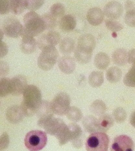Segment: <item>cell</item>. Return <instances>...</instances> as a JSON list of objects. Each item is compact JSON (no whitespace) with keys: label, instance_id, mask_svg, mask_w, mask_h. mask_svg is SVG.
<instances>
[{"label":"cell","instance_id":"39","mask_svg":"<svg viewBox=\"0 0 135 151\" xmlns=\"http://www.w3.org/2000/svg\"><path fill=\"white\" fill-rule=\"evenodd\" d=\"M10 144V138L9 134L4 132L0 136V151H3L6 149Z\"/></svg>","mask_w":135,"mask_h":151},{"label":"cell","instance_id":"21","mask_svg":"<svg viewBox=\"0 0 135 151\" xmlns=\"http://www.w3.org/2000/svg\"><path fill=\"white\" fill-rule=\"evenodd\" d=\"M128 53L124 48H118L113 53L112 58L115 64L119 66L125 65L127 62Z\"/></svg>","mask_w":135,"mask_h":151},{"label":"cell","instance_id":"31","mask_svg":"<svg viewBox=\"0 0 135 151\" xmlns=\"http://www.w3.org/2000/svg\"><path fill=\"white\" fill-rule=\"evenodd\" d=\"M36 114H37L39 118L53 115V113L51 108L50 103L47 101H42Z\"/></svg>","mask_w":135,"mask_h":151},{"label":"cell","instance_id":"10","mask_svg":"<svg viewBox=\"0 0 135 151\" xmlns=\"http://www.w3.org/2000/svg\"><path fill=\"white\" fill-rule=\"evenodd\" d=\"M61 41V36L57 31H50L47 33L42 35L38 38L37 45L41 50L47 46H54Z\"/></svg>","mask_w":135,"mask_h":151},{"label":"cell","instance_id":"45","mask_svg":"<svg viewBox=\"0 0 135 151\" xmlns=\"http://www.w3.org/2000/svg\"><path fill=\"white\" fill-rule=\"evenodd\" d=\"M4 33L3 31V30L0 29V42L2 41L3 40V37H4Z\"/></svg>","mask_w":135,"mask_h":151},{"label":"cell","instance_id":"42","mask_svg":"<svg viewBox=\"0 0 135 151\" xmlns=\"http://www.w3.org/2000/svg\"><path fill=\"white\" fill-rule=\"evenodd\" d=\"M9 47L7 44L3 41L0 42V59L4 58L8 54Z\"/></svg>","mask_w":135,"mask_h":151},{"label":"cell","instance_id":"24","mask_svg":"<svg viewBox=\"0 0 135 151\" xmlns=\"http://www.w3.org/2000/svg\"><path fill=\"white\" fill-rule=\"evenodd\" d=\"M75 47V42L74 39L70 37H66L60 41L59 45L60 52L62 54H70L74 50Z\"/></svg>","mask_w":135,"mask_h":151},{"label":"cell","instance_id":"16","mask_svg":"<svg viewBox=\"0 0 135 151\" xmlns=\"http://www.w3.org/2000/svg\"><path fill=\"white\" fill-rule=\"evenodd\" d=\"M58 65L60 70L63 73L67 74L73 73L76 66L74 59L67 55L60 58L58 60Z\"/></svg>","mask_w":135,"mask_h":151},{"label":"cell","instance_id":"37","mask_svg":"<svg viewBox=\"0 0 135 151\" xmlns=\"http://www.w3.org/2000/svg\"><path fill=\"white\" fill-rule=\"evenodd\" d=\"M113 117L114 119L117 123L124 122L127 118L126 111L123 108H117L114 110Z\"/></svg>","mask_w":135,"mask_h":151},{"label":"cell","instance_id":"19","mask_svg":"<svg viewBox=\"0 0 135 151\" xmlns=\"http://www.w3.org/2000/svg\"><path fill=\"white\" fill-rule=\"evenodd\" d=\"M77 22L74 16L70 14L65 15L60 19L59 26L61 29L65 31H73L76 27Z\"/></svg>","mask_w":135,"mask_h":151},{"label":"cell","instance_id":"6","mask_svg":"<svg viewBox=\"0 0 135 151\" xmlns=\"http://www.w3.org/2000/svg\"><path fill=\"white\" fill-rule=\"evenodd\" d=\"M37 60L39 68L44 71L52 69L57 61L59 53L54 46H47L43 49Z\"/></svg>","mask_w":135,"mask_h":151},{"label":"cell","instance_id":"25","mask_svg":"<svg viewBox=\"0 0 135 151\" xmlns=\"http://www.w3.org/2000/svg\"><path fill=\"white\" fill-rule=\"evenodd\" d=\"M84 127L89 133H94L98 131V119L94 116H87L83 121Z\"/></svg>","mask_w":135,"mask_h":151},{"label":"cell","instance_id":"3","mask_svg":"<svg viewBox=\"0 0 135 151\" xmlns=\"http://www.w3.org/2000/svg\"><path fill=\"white\" fill-rule=\"evenodd\" d=\"M24 26L22 35L36 37L41 34L45 30V24L42 16L35 12L30 11L24 17Z\"/></svg>","mask_w":135,"mask_h":151},{"label":"cell","instance_id":"13","mask_svg":"<svg viewBox=\"0 0 135 151\" xmlns=\"http://www.w3.org/2000/svg\"><path fill=\"white\" fill-rule=\"evenodd\" d=\"M11 93L18 96L23 93L27 85L26 78L24 76L19 75L10 79Z\"/></svg>","mask_w":135,"mask_h":151},{"label":"cell","instance_id":"43","mask_svg":"<svg viewBox=\"0 0 135 151\" xmlns=\"http://www.w3.org/2000/svg\"><path fill=\"white\" fill-rule=\"evenodd\" d=\"M127 62L129 64L135 65V49H132L128 53Z\"/></svg>","mask_w":135,"mask_h":151},{"label":"cell","instance_id":"11","mask_svg":"<svg viewBox=\"0 0 135 151\" xmlns=\"http://www.w3.org/2000/svg\"><path fill=\"white\" fill-rule=\"evenodd\" d=\"M134 143L131 138L126 135L115 138L111 146V151H133Z\"/></svg>","mask_w":135,"mask_h":151},{"label":"cell","instance_id":"36","mask_svg":"<svg viewBox=\"0 0 135 151\" xmlns=\"http://www.w3.org/2000/svg\"><path fill=\"white\" fill-rule=\"evenodd\" d=\"M105 24L107 28L113 32H118L123 29V26L119 22L113 19H106Z\"/></svg>","mask_w":135,"mask_h":151},{"label":"cell","instance_id":"18","mask_svg":"<svg viewBox=\"0 0 135 151\" xmlns=\"http://www.w3.org/2000/svg\"><path fill=\"white\" fill-rule=\"evenodd\" d=\"M126 14L124 22L128 26L135 27V3L131 1H127L124 4Z\"/></svg>","mask_w":135,"mask_h":151},{"label":"cell","instance_id":"22","mask_svg":"<svg viewBox=\"0 0 135 151\" xmlns=\"http://www.w3.org/2000/svg\"><path fill=\"white\" fill-rule=\"evenodd\" d=\"M99 131L106 132L113 126V118L108 114H104L100 116L98 119Z\"/></svg>","mask_w":135,"mask_h":151},{"label":"cell","instance_id":"28","mask_svg":"<svg viewBox=\"0 0 135 151\" xmlns=\"http://www.w3.org/2000/svg\"><path fill=\"white\" fill-rule=\"evenodd\" d=\"M122 76V72L120 68L117 67L109 68L106 73L107 80L111 83H116L121 80Z\"/></svg>","mask_w":135,"mask_h":151},{"label":"cell","instance_id":"15","mask_svg":"<svg viewBox=\"0 0 135 151\" xmlns=\"http://www.w3.org/2000/svg\"><path fill=\"white\" fill-rule=\"evenodd\" d=\"M104 17L103 12L98 7H94L90 9L86 15L87 21L93 26H97L102 24Z\"/></svg>","mask_w":135,"mask_h":151},{"label":"cell","instance_id":"30","mask_svg":"<svg viewBox=\"0 0 135 151\" xmlns=\"http://www.w3.org/2000/svg\"><path fill=\"white\" fill-rule=\"evenodd\" d=\"M66 114L70 120L74 122L80 121L83 117L81 110L75 106L70 107Z\"/></svg>","mask_w":135,"mask_h":151},{"label":"cell","instance_id":"23","mask_svg":"<svg viewBox=\"0 0 135 151\" xmlns=\"http://www.w3.org/2000/svg\"><path fill=\"white\" fill-rule=\"evenodd\" d=\"M110 60L109 56L104 52H101L95 55L94 63L96 68L104 70L106 69L110 64Z\"/></svg>","mask_w":135,"mask_h":151},{"label":"cell","instance_id":"34","mask_svg":"<svg viewBox=\"0 0 135 151\" xmlns=\"http://www.w3.org/2000/svg\"><path fill=\"white\" fill-rule=\"evenodd\" d=\"M65 7L60 3H55L50 8V14L57 19L61 18L65 16Z\"/></svg>","mask_w":135,"mask_h":151},{"label":"cell","instance_id":"29","mask_svg":"<svg viewBox=\"0 0 135 151\" xmlns=\"http://www.w3.org/2000/svg\"><path fill=\"white\" fill-rule=\"evenodd\" d=\"M90 109L93 114L100 116L104 114L106 110V106L102 101L96 100L91 104Z\"/></svg>","mask_w":135,"mask_h":151},{"label":"cell","instance_id":"5","mask_svg":"<svg viewBox=\"0 0 135 151\" xmlns=\"http://www.w3.org/2000/svg\"><path fill=\"white\" fill-rule=\"evenodd\" d=\"M109 143V137L103 132L92 133L85 143L87 151H108Z\"/></svg>","mask_w":135,"mask_h":151},{"label":"cell","instance_id":"12","mask_svg":"<svg viewBox=\"0 0 135 151\" xmlns=\"http://www.w3.org/2000/svg\"><path fill=\"white\" fill-rule=\"evenodd\" d=\"M123 12V6L116 1L109 2L103 8V14L109 19H118L121 16Z\"/></svg>","mask_w":135,"mask_h":151},{"label":"cell","instance_id":"4","mask_svg":"<svg viewBox=\"0 0 135 151\" xmlns=\"http://www.w3.org/2000/svg\"><path fill=\"white\" fill-rule=\"evenodd\" d=\"M47 140V134L45 132L41 130H32L25 136L24 143L30 151H39L45 147Z\"/></svg>","mask_w":135,"mask_h":151},{"label":"cell","instance_id":"8","mask_svg":"<svg viewBox=\"0 0 135 151\" xmlns=\"http://www.w3.org/2000/svg\"><path fill=\"white\" fill-rule=\"evenodd\" d=\"M70 97L66 93L61 92L57 94L50 103L53 113L59 116L66 114L70 107Z\"/></svg>","mask_w":135,"mask_h":151},{"label":"cell","instance_id":"2","mask_svg":"<svg viewBox=\"0 0 135 151\" xmlns=\"http://www.w3.org/2000/svg\"><path fill=\"white\" fill-rule=\"evenodd\" d=\"M96 45V40L93 35L87 34L81 36L78 40L74 52V57L77 61L83 64L89 63Z\"/></svg>","mask_w":135,"mask_h":151},{"label":"cell","instance_id":"17","mask_svg":"<svg viewBox=\"0 0 135 151\" xmlns=\"http://www.w3.org/2000/svg\"><path fill=\"white\" fill-rule=\"evenodd\" d=\"M20 47L22 52L26 54L33 53L37 49V42L33 37L27 35L22 36Z\"/></svg>","mask_w":135,"mask_h":151},{"label":"cell","instance_id":"27","mask_svg":"<svg viewBox=\"0 0 135 151\" xmlns=\"http://www.w3.org/2000/svg\"><path fill=\"white\" fill-rule=\"evenodd\" d=\"M9 3L10 10L14 14H20L27 9L26 0H11Z\"/></svg>","mask_w":135,"mask_h":151},{"label":"cell","instance_id":"33","mask_svg":"<svg viewBox=\"0 0 135 151\" xmlns=\"http://www.w3.org/2000/svg\"><path fill=\"white\" fill-rule=\"evenodd\" d=\"M44 24L46 30L52 31L53 29L56 27L57 25V19L56 18L51 14L46 13L42 16Z\"/></svg>","mask_w":135,"mask_h":151},{"label":"cell","instance_id":"14","mask_svg":"<svg viewBox=\"0 0 135 151\" xmlns=\"http://www.w3.org/2000/svg\"><path fill=\"white\" fill-rule=\"evenodd\" d=\"M6 116L8 121L13 124L20 122L25 116L21 106L18 105L12 106L8 108Z\"/></svg>","mask_w":135,"mask_h":151},{"label":"cell","instance_id":"40","mask_svg":"<svg viewBox=\"0 0 135 151\" xmlns=\"http://www.w3.org/2000/svg\"><path fill=\"white\" fill-rule=\"evenodd\" d=\"M10 11V3L8 0H0V14H6Z\"/></svg>","mask_w":135,"mask_h":151},{"label":"cell","instance_id":"9","mask_svg":"<svg viewBox=\"0 0 135 151\" xmlns=\"http://www.w3.org/2000/svg\"><path fill=\"white\" fill-rule=\"evenodd\" d=\"M3 32L7 37L17 38L22 36L24 27L20 22L14 17H9L3 23Z\"/></svg>","mask_w":135,"mask_h":151},{"label":"cell","instance_id":"26","mask_svg":"<svg viewBox=\"0 0 135 151\" xmlns=\"http://www.w3.org/2000/svg\"><path fill=\"white\" fill-rule=\"evenodd\" d=\"M104 82L103 72L94 71L92 72L88 77V82L92 87L98 88L102 85Z\"/></svg>","mask_w":135,"mask_h":151},{"label":"cell","instance_id":"20","mask_svg":"<svg viewBox=\"0 0 135 151\" xmlns=\"http://www.w3.org/2000/svg\"><path fill=\"white\" fill-rule=\"evenodd\" d=\"M71 131V140L73 145L81 146L82 142L83 131L81 127L75 123H71L68 125Z\"/></svg>","mask_w":135,"mask_h":151},{"label":"cell","instance_id":"44","mask_svg":"<svg viewBox=\"0 0 135 151\" xmlns=\"http://www.w3.org/2000/svg\"><path fill=\"white\" fill-rule=\"evenodd\" d=\"M130 123L131 125L135 128V111L133 112L130 116Z\"/></svg>","mask_w":135,"mask_h":151},{"label":"cell","instance_id":"7","mask_svg":"<svg viewBox=\"0 0 135 151\" xmlns=\"http://www.w3.org/2000/svg\"><path fill=\"white\" fill-rule=\"evenodd\" d=\"M38 125L51 135L56 137L59 134L66 124L62 119L55 118L53 115L39 118Z\"/></svg>","mask_w":135,"mask_h":151},{"label":"cell","instance_id":"32","mask_svg":"<svg viewBox=\"0 0 135 151\" xmlns=\"http://www.w3.org/2000/svg\"><path fill=\"white\" fill-rule=\"evenodd\" d=\"M11 93L10 79L4 77L0 79V97H4Z\"/></svg>","mask_w":135,"mask_h":151},{"label":"cell","instance_id":"35","mask_svg":"<svg viewBox=\"0 0 135 151\" xmlns=\"http://www.w3.org/2000/svg\"><path fill=\"white\" fill-rule=\"evenodd\" d=\"M123 82L127 86L135 87V65H132L126 74Z\"/></svg>","mask_w":135,"mask_h":151},{"label":"cell","instance_id":"1","mask_svg":"<svg viewBox=\"0 0 135 151\" xmlns=\"http://www.w3.org/2000/svg\"><path fill=\"white\" fill-rule=\"evenodd\" d=\"M24 99L21 105L25 116H32L37 113L42 102L41 92L34 85H28L23 93Z\"/></svg>","mask_w":135,"mask_h":151},{"label":"cell","instance_id":"41","mask_svg":"<svg viewBox=\"0 0 135 151\" xmlns=\"http://www.w3.org/2000/svg\"><path fill=\"white\" fill-rule=\"evenodd\" d=\"M10 67L7 63L4 61H0V77L3 78L9 74Z\"/></svg>","mask_w":135,"mask_h":151},{"label":"cell","instance_id":"38","mask_svg":"<svg viewBox=\"0 0 135 151\" xmlns=\"http://www.w3.org/2000/svg\"><path fill=\"white\" fill-rule=\"evenodd\" d=\"M44 4V1L27 0V9L31 11L34 12L41 7Z\"/></svg>","mask_w":135,"mask_h":151}]
</instances>
